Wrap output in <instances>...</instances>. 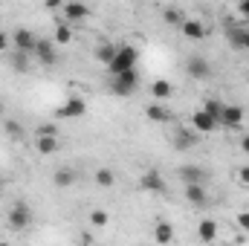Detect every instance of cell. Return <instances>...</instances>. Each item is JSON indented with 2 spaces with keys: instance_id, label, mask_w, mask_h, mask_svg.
<instances>
[{
  "instance_id": "cell-1",
  "label": "cell",
  "mask_w": 249,
  "mask_h": 246,
  "mask_svg": "<svg viewBox=\"0 0 249 246\" xmlns=\"http://www.w3.org/2000/svg\"><path fill=\"white\" fill-rule=\"evenodd\" d=\"M136 61H139V50H136V47H130V44H122V47H119V53H116V58L110 61V67H107L110 78H113V75H122V72H130V70H136Z\"/></svg>"
},
{
  "instance_id": "cell-2",
  "label": "cell",
  "mask_w": 249,
  "mask_h": 246,
  "mask_svg": "<svg viewBox=\"0 0 249 246\" xmlns=\"http://www.w3.org/2000/svg\"><path fill=\"white\" fill-rule=\"evenodd\" d=\"M136 87H139V72H136V70L110 78V93H113V96H133Z\"/></svg>"
},
{
  "instance_id": "cell-3",
  "label": "cell",
  "mask_w": 249,
  "mask_h": 246,
  "mask_svg": "<svg viewBox=\"0 0 249 246\" xmlns=\"http://www.w3.org/2000/svg\"><path fill=\"white\" fill-rule=\"evenodd\" d=\"M35 47H38V38L32 35V29L20 26V29H15V32H12V50H15V53L32 55V53H35Z\"/></svg>"
},
{
  "instance_id": "cell-4",
  "label": "cell",
  "mask_w": 249,
  "mask_h": 246,
  "mask_svg": "<svg viewBox=\"0 0 249 246\" xmlns=\"http://www.w3.org/2000/svg\"><path fill=\"white\" fill-rule=\"evenodd\" d=\"M84 113H87V102H84L81 96H70L61 107L55 110V116H58V119H81Z\"/></svg>"
},
{
  "instance_id": "cell-5",
  "label": "cell",
  "mask_w": 249,
  "mask_h": 246,
  "mask_svg": "<svg viewBox=\"0 0 249 246\" xmlns=\"http://www.w3.org/2000/svg\"><path fill=\"white\" fill-rule=\"evenodd\" d=\"M29 223H32V211H29V206H26V203H15V206L9 209V229L20 232V229H26Z\"/></svg>"
},
{
  "instance_id": "cell-6",
  "label": "cell",
  "mask_w": 249,
  "mask_h": 246,
  "mask_svg": "<svg viewBox=\"0 0 249 246\" xmlns=\"http://www.w3.org/2000/svg\"><path fill=\"white\" fill-rule=\"evenodd\" d=\"M139 188H142V191H151V194H162L168 185H165V177H162L160 171L151 168V171H145V174L139 177Z\"/></svg>"
},
{
  "instance_id": "cell-7",
  "label": "cell",
  "mask_w": 249,
  "mask_h": 246,
  "mask_svg": "<svg viewBox=\"0 0 249 246\" xmlns=\"http://www.w3.org/2000/svg\"><path fill=\"white\" fill-rule=\"evenodd\" d=\"M217 127H220V122L212 119L206 110H194V113H191V130H194V133H214Z\"/></svg>"
},
{
  "instance_id": "cell-8",
  "label": "cell",
  "mask_w": 249,
  "mask_h": 246,
  "mask_svg": "<svg viewBox=\"0 0 249 246\" xmlns=\"http://www.w3.org/2000/svg\"><path fill=\"white\" fill-rule=\"evenodd\" d=\"M35 61L38 64H44V67H53V64L58 61V50H55V44L53 41H41L38 38V47H35Z\"/></svg>"
},
{
  "instance_id": "cell-9",
  "label": "cell",
  "mask_w": 249,
  "mask_h": 246,
  "mask_svg": "<svg viewBox=\"0 0 249 246\" xmlns=\"http://www.w3.org/2000/svg\"><path fill=\"white\" fill-rule=\"evenodd\" d=\"M61 15H64V23H81L87 15H90V9L84 6V3H64L61 6Z\"/></svg>"
},
{
  "instance_id": "cell-10",
  "label": "cell",
  "mask_w": 249,
  "mask_h": 246,
  "mask_svg": "<svg viewBox=\"0 0 249 246\" xmlns=\"http://www.w3.org/2000/svg\"><path fill=\"white\" fill-rule=\"evenodd\" d=\"M148 93L162 105V102H168V99L174 96V84H171L168 78H154V81H151V87H148Z\"/></svg>"
},
{
  "instance_id": "cell-11",
  "label": "cell",
  "mask_w": 249,
  "mask_h": 246,
  "mask_svg": "<svg viewBox=\"0 0 249 246\" xmlns=\"http://www.w3.org/2000/svg\"><path fill=\"white\" fill-rule=\"evenodd\" d=\"M217 235H220V226H217V220H212V217H203V220L197 223V238H200L203 244H214V241H217Z\"/></svg>"
},
{
  "instance_id": "cell-12",
  "label": "cell",
  "mask_w": 249,
  "mask_h": 246,
  "mask_svg": "<svg viewBox=\"0 0 249 246\" xmlns=\"http://www.w3.org/2000/svg\"><path fill=\"white\" fill-rule=\"evenodd\" d=\"M180 32L186 35L188 41H203V38H206V26H203V20H197V18H186V20L180 23Z\"/></svg>"
},
{
  "instance_id": "cell-13",
  "label": "cell",
  "mask_w": 249,
  "mask_h": 246,
  "mask_svg": "<svg viewBox=\"0 0 249 246\" xmlns=\"http://www.w3.org/2000/svg\"><path fill=\"white\" fill-rule=\"evenodd\" d=\"M186 72L191 75V78H209V75H212V67H209V61H206V58L191 55V58L186 61Z\"/></svg>"
},
{
  "instance_id": "cell-14",
  "label": "cell",
  "mask_w": 249,
  "mask_h": 246,
  "mask_svg": "<svg viewBox=\"0 0 249 246\" xmlns=\"http://www.w3.org/2000/svg\"><path fill=\"white\" fill-rule=\"evenodd\" d=\"M154 241L160 246H168L174 241V226H171V220H157V223H154Z\"/></svg>"
},
{
  "instance_id": "cell-15",
  "label": "cell",
  "mask_w": 249,
  "mask_h": 246,
  "mask_svg": "<svg viewBox=\"0 0 249 246\" xmlns=\"http://www.w3.org/2000/svg\"><path fill=\"white\" fill-rule=\"evenodd\" d=\"M183 194H186V200L194 206V209H200V206H206V203H209L206 185H183Z\"/></svg>"
},
{
  "instance_id": "cell-16",
  "label": "cell",
  "mask_w": 249,
  "mask_h": 246,
  "mask_svg": "<svg viewBox=\"0 0 249 246\" xmlns=\"http://www.w3.org/2000/svg\"><path fill=\"white\" fill-rule=\"evenodd\" d=\"M244 107L241 105H226L223 107V116H220V124H226V127H238V124L244 122Z\"/></svg>"
},
{
  "instance_id": "cell-17",
  "label": "cell",
  "mask_w": 249,
  "mask_h": 246,
  "mask_svg": "<svg viewBox=\"0 0 249 246\" xmlns=\"http://www.w3.org/2000/svg\"><path fill=\"white\" fill-rule=\"evenodd\" d=\"M177 174H180L183 185H203V180H206V171L197 168V165H183Z\"/></svg>"
},
{
  "instance_id": "cell-18",
  "label": "cell",
  "mask_w": 249,
  "mask_h": 246,
  "mask_svg": "<svg viewBox=\"0 0 249 246\" xmlns=\"http://www.w3.org/2000/svg\"><path fill=\"white\" fill-rule=\"evenodd\" d=\"M116 53H119V47H116V44H110V41H99L93 55H96V61H102L105 67H110V61L116 58Z\"/></svg>"
},
{
  "instance_id": "cell-19",
  "label": "cell",
  "mask_w": 249,
  "mask_h": 246,
  "mask_svg": "<svg viewBox=\"0 0 249 246\" xmlns=\"http://www.w3.org/2000/svg\"><path fill=\"white\" fill-rule=\"evenodd\" d=\"M145 116H148L151 122L162 124V122H168V119H171V110H168L165 105H160V102H151V105L145 107Z\"/></svg>"
},
{
  "instance_id": "cell-20",
  "label": "cell",
  "mask_w": 249,
  "mask_h": 246,
  "mask_svg": "<svg viewBox=\"0 0 249 246\" xmlns=\"http://www.w3.org/2000/svg\"><path fill=\"white\" fill-rule=\"evenodd\" d=\"M35 151L41 157H53L58 151V136H35Z\"/></svg>"
},
{
  "instance_id": "cell-21",
  "label": "cell",
  "mask_w": 249,
  "mask_h": 246,
  "mask_svg": "<svg viewBox=\"0 0 249 246\" xmlns=\"http://www.w3.org/2000/svg\"><path fill=\"white\" fill-rule=\"evenodd\" d=\"M226 35H229V44H232L235 50H249V29H238V26H232Z\"/></svg>"
},
{
  "instance_id": "cell-22",
  "label": "cell",
  "mask_w": 249,
  "mask_h": 246,
  "mask_svg": "<svg viewBox=\"0 0 249 246\" xmlns=\"http://www.w3.org/2000/svg\"><path fill=\"white\" fill-rule=\"evenodd\" d=\"M53 185H55V188H70V185H75V171H72V168H58V171L53 174Z\"/></svg>"
},
{
  "instance_id": "cell-23",
  "label": "cell",
  "mask_w": 249,
  "mask_h": 246,
  "mask_svg": "<svg viewBox=\"0 0 249 246\" xmlns=\"http://www.w3.org/2000/svg\"><path fill=\"white\" fill-rule=\"evenodd\" d=\"M197 142H200V139H197L194 130H180L177 139H174V148H177V151H188V148H194Z\"/></svg>"
},
{
  "instance_id": "cell-24",
  "label": "cell",
  "mask_w": 249,
  "mask_h": 246,
  "mask_svg": "<svg viewBox=\"0 0 249 246\" xmlns=\"http://www.w3.org/2000/svg\"><path fill=\"white\" fill-rule=\"evenodd\" d=\"M70 41H72V26L64 23V20L55 23V38H53V44H55V47H67Z\"/></svg>"
},
{
  "instance_id": "cell-25",
  "label": "cell",
  "mask_w": 249,
  "mask_h": 246,
  "mask_svg": "<svg viewBox=\"0 0 249 246\" xmlns=\"http://www.w3.org/2000/svg\"><path fill=\"white\" fill-rule=\"evenodd\" d=\"M223 107H226V105H223L220 99H206L200 110H206V113H209L212 119H217V122H220V116H223Z\"/></svg>"
},
{
  "instance_id": "cell-26",
  "label": "cell",
  "mask_w": 249,
  "mask_h": 246,
  "mask_svg": "<svg viewBox=\"0 0 249 246\" xmlns=\"http://www.w3.org/2000/svg\"><path fill=\"white\" fill-rule=\"evenodd\" d=\"M107 223H110L107 209H93V211H90V226H93V229H105Z\"/></svg>"
},
{
  "instance_id": "cell-27",
  "label": "cell",
  "mask_w": 249,
  "mask_h": 246,
  "mask_svg": "<svg viewBox=\"0 0 249 246\" xmlns=\"http://www.w3.org/2000/svg\"><path fill=\"white\" fill-rule=\"evenodd\" d=\"M96 185H99V188H113V185H116V174H113L110 168H99V171H96Z\"/></svg>"
},
{
  "instance_id": "cell-28",
  "label": "cell",
  "mask_w": 249,
  "mask_h": 246,
  "mask_svg": "<svg viewBox=\"0 0 249 246\" xmlns=\"http://www.w3.org/2000/svg\"><path fill=\"white\" fill-rule=\"evenodd\" d=\"M3 130H6L15 142H18V139H23V127H20V122H15V119H6V122H3Z\"/></svg>"
},
{
  "instance_id": "cell-29",
  "label": "cell",
  "mask_w": 249,
  "mask_h": 246,
  "mask_svg": "<svg viewBox=\"0 0 249 246\" xmlns=\"http://www.w3.org/2000/svg\"><path fill=\"white\" fill-rule=\"evenodd\" d=\"M12 64H15V70H18V72H26V70H29V55H23V53H15V50H12Z\"/></svg>"
},
{
  "instance_id": "cell-30",
  "label": "cell",
  "mask_w": 249,
  "mask_h": 246,
  "mask_svg": "<svg viewBox=\"0 0 249 246\" xmlns=\"http://www.w3.org/2000/svg\"><path fill=\"white\" fill-rule=\"evenodd\" d=\"M162 18H165L168 23H177V26H180V23L186 20V18H183V15L177 12V9H165V12H162Z\"/></svg>"
},
{
  "instance_id": "cell-31",
  "label": "cell",
  "mask_w": 249,
  "mask_h": 246,
  "mask_svg": "<svg viewBox=\"0 0 249 246\" xmlns=\"http://www.w3.org/2000/svg\"><path fill=\"white\" fill-rule=\"evenodd\" d=\"M235 180H238V183L244 185V188H249V162H247V165H241V168H238Z\"/></svg>"
},
{
  "instance_id": "cell-32",
  "label": "cell",
  "mask_w": 249,
  "mask_h": 246,
  "mask_svg": "<svg viewBox=\"0 0 249 246\" xmlns=\"http://www.w3.org/2000/svg\"><path fill=\"white\" fill-rule=\"evenodd\" d=\"M235 223H238V229H241V232H249V211H238Z\"/></svg>"
},
{
  "instance_id": "cell-33",
  "label": "cell",
  "mask_w": 249,
  "mask_h": 246,
  "mask_svg": "<svg viewBox=\"0 0 249 246\" xmlns=\"http://www.w3.org/2000/svg\"><path fill=\"white\" fill-rule=\"evenodd\" d=\"M35 136H58V130H55V124H44V127H38Z\"/></svg>"
},
{
  "instance_id": "cell-34",
  "label": "cell",
  "mask_w": 249,
  "mask_h": 246,
  "mask_svg": "<svg viewBox=\"0 0 249 246\" xmlns=\"http://www.w3.org/2000/svg\"><path fill=\"white\" fill-rule=\"evenodd\" d=\"M9 47H12V35H9V32H3V29H0V53H6V50H9Z\"/></svg>"
},
{
  "instance_id": "cell-35",
  "label": "cell",
  "mask_w": 249,
  "mask_h": 246,
  "mask_svg": "<svg viewBox=\"0 0 249 246\" xmlns=\"http://www.w3.org/2000/svg\"><path fill=\"white\" fill-rule=\"evenodd\" d=\"M238 145H241V151H244V154L249 157V133H244V136L238 139Z\"/></svg>"
},
{
  "instance_id": "cell-36",
  "label": "cell",
  "mask_w": 249,
  "mask_h": 246,
  "mask_svg": "<svg viewBox=\"0 0 249 246\" xmlns=\"http://www.w3.org/2000/svg\"><path fill=\"white\" fill-rule=\"evenodd\" d=\"M238 12H241L244 18H249V0H247V3H241V6H238Z\"/></svg>"
},
{
  "instance_id": "cell-37",
  "label": "cell",
  "mask_w": 249,
  "mask_h": 246,
  "mask_svg": "<svg viewBox=\"0 0 249 246\" xmlns=\"http://www.w3.org/2000/svg\"><path fill=\"white\" fill-rule=\"evenodd\" d=\"M3 185H6V183H3V177H0V197H3Z\"/></svg>"
},
{
  "instance_id": "cell-38",
  "label": "cell",
  "mask_w": 249,
  "mask_h": 246,
  "mask_svg": "<svg viewBox=\"0 0 249 246\" xmlns=\"http://www.w3.org/2000/svg\"><path fill=\"white\" fill-rule=\"evenodd\" d=\"M0 246H9V244H6V241H0Z\"/></svg>"
},
{
  "instance_id": "cell-39",
  "label": "cell",
  "mask_w": 249,
  "mask_h": 246,
  "mask_svg": "<svg viewBox=\"0 0 249 246\" xmlns=\"http://www.w3.org/2000/svg\"><path fill=\"white\" fill-rule=\"evenodd\" d=\"M0 116H3V105H0Z\"/></svg>"
}]
</instances>
